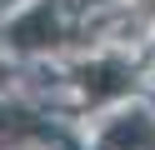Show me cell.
Listing matches in <instances>:
<instances>
[{
	"instance_id": "6da1fadb",
	"label": "cell",
	"mask_w": 155,
	"mask_h": 150,
	"mask_svg": "<svg viewBox=\"0 0 155 150\" xmlns=\"http://www.w3.org/2000/svg\"><path fill=\"white\" fill-rule=\"evenodd\" d=\"M10 40L20 50H45V45H60V10L45 0V5H35L25 20H15L10 25Z\"/></svg>"
},
{
	"instance_id": "3957f363",
	"label": "cell",
	"mask_w": 155,
	"mask_h": 150,
	"mask_svg": "<svg viewBox=\"0 0 155 150\" xmlns=\"http://www.w3.org/2000/svg\"><path fill=\"white\" fill-rule=\"evenodd\" d=\"M125 70L120 65H110V60H100V65H90L85 70V95L90 100H110V95H125Z\"/></svg>"
},
{
	"instance_id": "7a4b0ae2",
	"label": "cell",
	"mask_w": 155,
	"mask_h": 150,
	"mask_svg": "<svg viewBox=\"0 0 155 150\" xmlns=\"http://www.w3.org/2000/svg\"><path fill=\"white\" fill-rule=\"evenodd\" d=\"M105 150H155V125L140 120V115L120 120V125L105 135Z\"/></svg>"
},
{
	"instance_id": "277c9868",
	"label": "cell",
	"mask_w": 155,
	"mask_h": 150,
	"mask_svg": "<svg viewBox=\"0 0 155 150\" xmlns=\"http://www.w3.org/2000/svg\"><path fill=\"white\" fill-rule=\"evenodd\" d=\"M25 135H35V125H30V115L0 100V145H10V140H25Z\"/></svg>"
}]
</instances>
